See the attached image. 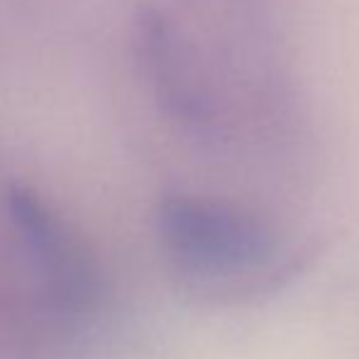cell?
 Instances as JSON below:
<instances>
[{
  "label": "cell",
  "instance_id": "cell-1",
  "mask_svg": "<svg viewBox=\"0 0 359 359\" xmlns=\"http://www.w3.org/2000/svg\"><path fill=\"white\" fill-rule=\"evenodd\" d=\"M159 237L176 279L205 296H232L274 279L281 247L271 227L225 203L174 196L159 205Z\"/></svg>",
  "mask_w": 359,
  "mask_h": 359
},
{
  "label": "cell",
  "instance_id": "cell-2",
  "mask_svg": "<svg viewBox=\"0 0 359 359\" xmlns=\"http://www.w3.org/2000/svg\"><path fill=\"white\" fill-rule=\"evenodd\" d=\"M13 222L18 225L32 259L59 303L69 311H83L95 301V271L83 247L74 242L72 232L57 215L22 186H13L5 196Z\"/></svg>",
  "mask_w": 359,
  "mask_h": 359
}]
</instances>
